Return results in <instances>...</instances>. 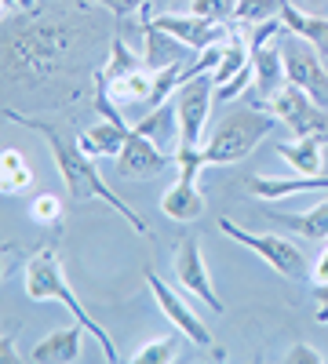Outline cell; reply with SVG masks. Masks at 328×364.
I'll return each mask as SVG.
<instances>
[{"label": "cell", "instance_id": "obj_1", "mask_svg": "<svg viewBox=\"0 0 328 364\" xmlns=\"http://www.w3.org/2000/svg\"><path fill=\"white\" fill-rule=\"evenodd\" d=\"M4 117H8V120H15V124H22V128H33L37 135H44V142H48V149H51V157H55V168H58V175H63V182H66V190H70V197H73V200L99 197V200H102V204H110L113 211H121V219H128V226H132L135 233H150L146 219H142V215H135V211H132L121 197H117V193L106 186L102 175H99V168H95V161L88 157L77 142L63 139V132H58V128L44 124V120L26 117V113H18V109H4Z\"/></svg>", "mask_w": 328, "mask_h": 364}, {"label": "cell", "instance_id": "obj_2", "mask_svg": "<svg viewBox=\"0 0 328 364\" xmlns=\"http://www.w3.org/2000/svg\"><path fill=\"white\" fill-rule=\"evenodd\" d=\"M26 295L29 299H37V302H63V306L73 314V321H80L88 331L95 336V343L102 346V357L110 360V364H117L121 357H117V346H113V339L106 336V328L88 314L84 306H80V299L70 291V284H66V273H63V262H58V255H55V248H37L33 255H29V262H26Z\"/></svg>", "mask_w": 328, "mask_h": 364}, {"label": "cell", "instance_id": "obj_3", "mask_svg": "<svg viewBox=\"0 0 328 364\" xmlns=\"http://www.w3.org/2000/svg\"><path fill=\"white\" fill-rule=\"evenodd\" d=\"M66 41H70L66 29L48 26V22L11 29L8 44H4V73H8V80H41V77H48L58 66V58H63Z\"/></svg>", "mask_w": 328, "mask_h": 364}, {"label": "cell", "instance_id": "obj_4", "mask_svg": "<svg viewBox=\"0 0 328 364\" xmlns=\"http://www.w3.org/2000/svg\"><path fill=\"white\" fill-rule=\"evenodd\" d=\"M274 124H277L274 113L248 109V106L230 109V113L219 120V124H216V132H212V139H208V146L201 149L204 168H208V164H237V161H245L252 149L274 132Z\"/></svg>", "mask_w": 328, "mask_h": 364}, {"label": "cell", "instance_id": "obj_5", "mask_svg": "<svg viewBox=\"0 0 328 364\" xmlns=\"http://www.w3.org/2000/svg\"><path fill=\"white\" fill-rule=\"evenodd\" d=\"M219 233H226L230 240H237V245H245L248 252H255L266 266L277 269L281 277H288V281H300V277H307V273H310L307 255L295 248L292 240H285V237L252 233V230H245V226H237L233 219H219Z\"/></svg>", "mask_w": 328, "mask_h": 364}, {"label": "cell", "instance_id": "obj_6", "mask_svg": "<svg viewBox=\"0 0 328 364\" xmlns=\"http://www.w3.org/2000/svg\"><path fill=\"white\" fill-rule=\"evenodd\" d=\"M216 99V80L212 73L190 77L175 95V117H179V149L175 154H194L201 146V132L208 124V106Z\"/></svg>", "mask_w": 328, "mask_h": 364}, {"label": "cell", "instance_id": "obj_7", "mask_svg": "<svg viewBox=\"0 0 328 364\" xmlns=\"http://www.w3.org/2000/svg\"><path fill=\"white\" fill-rule=\"evenodd\" d=\"M175 164H179V178L161 197V211L171 223H194V219L204 215V197L197 193V182H194L197 171L204 168L201 149H194V154H175Z\"/></svg>", "mask_w": 328, "mask_h": 364}, {"label": "cell", "instance_id": "obj_8", "mask_svg": "<svg viewBox=\"0 0 328 364\" xmlns=\"http://www.w3.org/2000/svg\"><path fill=\"white\" fill-rule=\"evenodd\" d=\"M281 51H285L288 84L303 87L321 109H328V70L321 63V51L310 41H303V37H295V44H285Z\"/></svg>", "mask_w": 328, "mask_h": 364}, {"label": "cell", "instance_id": "obj_9", "mask_svg": "<svg viewBox=\"0 0 328 364\" xmlns=\"http://www.w3.org/2000/svg\"><path fill=\"white\" fill-rule=\"evenodd\" d=\"M146 284H150V291H154V299H157V306H161V314L179 328V336H186L194 346H201V350H212L219 360H223V350H216V339H212V331H208L204 328V321L186 306V302L183 299H179L161 277H157V273H150V269H146Z\"/></svg>", "mask_w": 328, "mask_h": 364}, {"label": "cell", "instance_id": "obj_10", "mask_svg": "<svg viewBox=\"0 0 328 364\" xmlns=\"http://www.w3.org/2000/svg\"><path fill=\"white\" fill-rule=\"evenodd\" d=\"M270 113L277 120H285V124L295 132V135H328V120L321 113V106L307 95L303 87H295V84H285L277 95L270 99Z\"/></svg>", "mask_w": 328, "mask_h": 364}, {"label": "cell", "instance_id": "obj_11", "mask_svg": "<svg viewBox=\"0 0 328 364\" xmlns=\"http://www.w3.org/2000/svg\"><path fill=\"white\" fill-rule=\"evenodd\" d=\"M175 281H179V288H186L190 295H197L201 302H208V310H212V314H223L226 310L223 299L212 288V277H208L204 259H201V240L194 233L183 237V245L175 248Z\"/></svg>", "mask_w": 328, "mask_h": 364}, {"label": "cell", "instance_id": "obj_12", "mask_svg": "<svg viewBox=\"0 0 328 364\" xmlns=\"http://www.w3.org/2000/svg\"><path fill=\"white\" fill-rule=\"evenodd\" d=\"M146 26H157L164 29V33L179 37L190 51H208V48H216L219 41L230 37V29L219 22V18H204V15H157V18H146Z\"/></svg>", "mask_w": 328, "mask_h": 364}, {"label": "cell", "instance_id": "obj_13", "mask_svg": "<svg viewBox=\"0 0 328 364\" xmlns=\"http://www.w3.org/2000/svg\"><path fill=\"white\" fill-rule=\"evenodd\" d=\"M168 168V154H164V146H157L150 135H142L132 128L125 149L117 154V171L128 175V178H150L157 171Z\"/></svg>", "mask_w": 328, "mask_h": 364}, {"label": "cell", "instance_id": "obj_14", "mask_svg": "<svg viewBox=\"0 0 328 364\" xmlns=\"http://www.w3.org/2000/svg\"><path fill=\"white\" fill-rule=\"evenodd\" d=\"M248 193L259 200H285L292 193H324L328 190V175H285V178H270V175H252L248 182Z\"/></svg>", "mask_w": 328, "mask_h": 364}, {"label": "cell", "instance_id": "obj_15", "mask_svg": "<svg viewBox=\"0 0 328 364\" xmlns=\"http://www.w3.org/2000/svg\"><path fill=\"white\" fill-rule=\"evenodd\" d=\"M128 135H132L128 124H117V120L102 117L99 124H92V128H88V132L77 139V146H80L92 161H99V157H117V154L125 149Z\"/></svg>", "mask_w": 328, "mask_h": 364}, {"label": "cell", "instance_id": "obj_16", "mask_svg": "<svg viewBox=\"0 0 328 364\" xmlns=\"http://www.w3.org/2000/svg\"><path fill=\"white\" fill-rule=\"evenodd\" d=\"M80 331H88L80 321L51 331L48 339H41V343L33 346L29 360H37V364H70V360H77V357H80Z\"/></svg>", "mask_w": 328, "mask_h": 364}, {"label": "cell", "instance_id": "obj_17", "mask_svg": "<svg viewBox=\"0 0 328 364\" xmlns=\"http://www.w3.org/2000/svg\"><path fill=\"white\" fill-rule=\"evenodd\" d=\"M95 80H99V87L110 91V99L117 106H142L146 109L150 91H154V70L150 66H139V70L117 77V80H102V77H95Z\"/></svg>", "mask_w": 328, "mask_h": 364}, {"label": "cell", "instance_id": "obj_18", "mask_svg": "<svg viewBox=\"0 0 328 364\" xmlns=\"http://www.w3.org/2000/svg\"><path fill=\"white\" fill-rule=\"evenodd\" d=\"M277 18L285 22L288 33L310 41V44L321 51V58H328V18L310 15V11H303V8H295L292 0H285V4H281V15H277Z\"/></svg>", "mask_w": 328, "mask_h": 364}, {"label": "cell", "instance_id": "obj_19", "mask_svg": "<svg viewBox=\"0 0 328 364\" xmlns=\"http://www.w3.org/2000/svg\"><path fill=\"white\" fill-rule=\"evenodd\" d=\"M186 51H190V48L179 41V37L164 33V29H157V26H146V55H142V63L150 66L154 73L186 63Z\"/></svg>", "mask_w": 328, "mask_h": 364}, {"label": "cell", "instance_id": "obj_20", "mask_svg": "<svg viewBox=\"0 0 328 364\" xmlns=\"http://www.w3.org/2000/svg\"><path fill=\"white\" fill-rule=\"evenodd\" d=\"M321 149H324V135H303L295 146H277L281 161L300 171V175H321Z\"/></svg>", "mask_w": 328, "mask_h": 364}, {"label": "cell", "instance_id": "obj_21", "mask_svg": "<svg viewBox=\"0 0 328 364\" xmlns=\"http://www.w3.org/2000/svg\"><path fill=\"white\" fill-rule=\"evenodd\" d=\"M252 66V44H245L237 33H230V41L223 44V58H219V66H216V73H212V80H216V87H223L226 80H233L241 70H248Z\"/></svg>", "mask_w": 328, "mask_h": 364}, {"label": "cell", "instance_id": "obj_22", "mask_svg": "<svg viewBox=\"0 0 328 364\" xmlns=\"http://www.w3.org/2000/svg\"><path fill=\"white\" fill-rule=\"evenodd\" d=\"M274 223L288 226L300 237H310V240H328V200H321L317 208L303 211V215H274Z\"/></svg>", "mask_w": 328, "mask_h": 364}, {"label": "cell", "instance_id": "obj_23", "mask_svg": "<svg viewBox=\"0 0 328 364\" xmlns=\"http://www.w3.org/2000/svg\"><path fill=\"white\" fill-rule=\"evenodd\" d=\"M29 178H33V171L26 168V157L18 149H4V157H0V190L18 193V190L29 186Z\"/></svg>", "mask_w": 328, "mask_h": 364}, {"label": "cell", "instance_id": "obj_24", "mask_svg": "<svg viewBox=\"0 0 328 364\" xmlns=\"http://www.w3.org/2000/svg\"><path fill=\"white\" fill-rule=\"evenodd\" d=\"M175 124H179V117H175V102H171V106L150 109V117H146V120H139V124H135V132L150 135L157 146H164L168 139H179V135H175Z\"/></svg>", "mask_w": 328, "mask_h": 364}, {"label": "cell", "instance_id": "obj_25", "mask_svg": "<svg viewBox=\"0 0 328 364\" xmlns=\"http://www.w3.org/2000/svg\"><path fill=\"white\" fill-rule=\"evenodd\" d=\"M139 66H146V63H139V58L128 51V44H125V41H113V44H110V63L99 70V77H102V80H117V77H125V73H132V70H139Z\"/></svg>", "mask_w": 328, "mask_h": 364}, {"label": "cell", "instance_id": "obj_26", "mask_svg": "<svg viewBox=\"0 0 328 364\" xmlns=\"http://www.w3.org/2000/svg\"><path fill=\"white\" fill-rule=\"evenodd\" d=\"M281 4L285 0H237V22H252V26H263L270 22L274 15H281Z\"/></svg>", "mask_w": 328, "mask_h": 364}, {"label": "cell", "instance_id": "obj_27", "mask_svg": "<svg viewBox=\"0 0 328 364\" xmlns=\"http://www.w3.org/2000/svg\"><path fill=\"white\" fill-rule=\"evenodd\" d=\"M175 343H179V339H171V336L154 339V343H146L132 360H135V364H168V360H175Z\"/></svg>", "mask_w": 328, "mask_h": 364}, {"label": "cell", "instance_id": "obj_28", "mask_svg": "<svg viewBox=\"0 0 328 364\" xmlns=\"http://www.w3.org/2000/svg\"><path fill=\"white\" fill-rule=\"evenodd\" d=\"M190 11L194 15H204V18H233L237 15V0H190Z\"/></svg>", "mask_w": 328, "mask_h": 364}, {"label": "cell", "instance_id": "obj_29", "mask_svg": "<svg viewBox=\"0 0 328 364\" xmlns=\"http://www.w3.org/2000/svg\"><path fill=\"white\" fill-rule=\"evenodd\" d=\"M33 219L37 223H44V226H55L58 219H63V200H58L55 193H41V197H33Z\"/></svg>", "mask_w": 328, "mask_h": 364}, {"label": "cell", "instance_id": "obj_30", "mask_svg": "<svg viewBox=\"0 0 328 364\" xmlns=\"http://www.w3.org/2000/svg\"><path fill=\"white\" fill-rule=\"evenodd\" d=\"M248 80H255V70L248 66V70H241V73H237L233 80H226L223 87H216V99L219 102H230V99H237V95H241V91L248 87Z\"/></svg>", "mask_w": 328, "mask_h": 364}, {"label": "cell", "instance_id": "obj_31", "mask_svg": "<svg viewBox=\"0 0 328 364\" xmlns=\"http://www.w3.org/2000/svg\"><path fill=\"white\" fill-rule=\"evenodd\" d=\"M285 360H288V364H321L324 357H321L314 346H307V343H295V346L285 353Z\"/></svg>", "mask_w": 328, "mask_h": 364}, {"label": "cell", "instance_id": "obj_32", "mask_svg": "<svg viewBox=\"0 0 328 364\" xmlns=\"http://www.w3.org/2000/svg\"><path fill=\"white\" fill-rule=\"evenodd\" d=\"M92 4H102V8H110L117 18H125V15H132V11L146 8L150 0H92Z\"/></svg>", "mask_w": 328, "mask_h": 364}, {"label": "cell", "instance_id": "obj_33", "mask_svg": "<svg viewBox=\"0 0 328 364\" xmlns=\"http://www.w3.org/2000/svg\"><path fill=\"white\" fill-rule=\"evenodd\" d=\"M314 281H317V284H324V281H328V245H324V252L317 255V266H314Z\"/></svg>", "mask_w": 328, "mask_h": 364}, {"label": "cell", "instance_id": "obj_34", "mask_svg": "<svg viewBox=\"0 0 328 364\" xmlns=\"http://www.w3.org/2000/svg\"><path fill=\"white\" fill-rule=\"evenodd\" d=\"M314 295H317L321 306H328V281H324V284H317V288H314Z\"/></svg>", "mask_w": 328, "mask_h": 364}, {"label": "cell", "instance_id": "obj_35", "mask_svg": "<svg viewBox=\"0 0 328 364\" xmlns=\"http://www.w3.org/2000/svg\"><path fill=\"white\" fill-rule=\"evenodd\" d=\"M11 4H15V8H22V11H29V8H33V0H11Z\"/></svg>", "mask_w": 328, "mask_h": 364}]
</instances>
